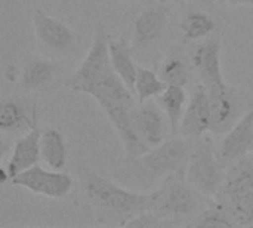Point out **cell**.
<instances>
[{
    "mask_svg": "<svg viewBox=\"0 0 253 228\" xmlns=\"http://www.w3.org/2000/svg\"><path fill=\"white\" fill-rule=\"evenodd\" d=\"M253 148V108H249L234 126L224 134L222 141L216 148V156L227 168L237 160L248 157Z\"/></svg>",
    "mask_w": 253,
    "mask_h": 228,
    "instance_id": "obj_12",
    "label": "cell"
},
{
    "mask_svg": "<svg viewBox=\"0 0 253 228\" xmlns=\"http://www.w3.org/2000/svg\"><path fill=\"white\" fill-rule=\"evenodd\" d=\"M84 194L98 211L127 220L147 211L151 203V191L130 190L90 171L84 174Z\"/></svg>",
    "mask_w": 253,
    "mask_h": 228,
    "instance_id": "obj_3",
    "label": "cell"
},
{
    "mask_svg": "<svg viewBox=\"0 0 253 228\" xmlns=\"http://www.w3.org/2000/svg\"><path fill=\"white\" fill-rule=\"evenodd\" d=\"M225 166L216 156V151L209 139H202L193 150L185 166L187 182L205 197H215L224 181Z\"/></svg>",
    "mask_w": 253,
    "mask_h": 228,
    "instance_id": "obj_6",
    "label": "cell"
},
{
    "mask_svg": "<svg viewBox=\"0 0 253 228\" xmlns=\"http://www.w3.org/2000/svg\"><path fill=\"white\" fill-rule=\"evenodd\" d=\"M230 4H233V6H253V0H231Z\"/></svg>",
    "mask_w": 253,
    "mask_h": 228,
    "instance_id": "obj_25",
    "label": "cell"
},
{
    "mask_svg": "<svg viewBox=\"0 0 253 228\" xmlns=\"http://www.w3.org/2000/svg\"><path fill=\"white\" fill-rule=\"evenodd\" d=\"M191 1H194L196 4L205 6V7H208V6H212L213 3H216V0H191Z\"/></svg>",
    "mask_w": 253,
    "mask_h": 228,
    "instance_id": "obj_26",
    "label": "cell"
},
{
    "mask_svg": "<svg viewBox=\"0 0 253 228\" xmlns=\"http://www.w3.org/2000/svg\"><path fill=\"white\" fill-rule=\"evenodd\" d=\"M191 150L190 144L182 138L166 139L135 159H123L116 178L138 191L151 188L156 182L185 171Z\"/></svg>",
    "mask_w": 253,
    "mask_h": 228,
    "instance_id": "obj_2",
    "label": "cell"
},
{
    "mask_svg": "<svg viewBox=\"0 0 253 228\" xmlns=\"http://www.w3.org/2000/svg\"><path fill=\"white\" fill-rule=\"evenodd\" d=\"M190 61L200 79V83L208 89L225 82L221 65V40L218 37H206L199 42H193Z\"/></svg>",
    "mask_w": 253,
    "mask_h": 228,
    "instance_id": "obj_10",
    "label": "cell"
},
{
    "mask_svg": "<svg viewBox=\"0 0 253 228\" xmlns=\"http://www.w3.org/2000/svg\"><path fill=\"white\" fill-rule=\"evenodd\" d=\"M132 119L136 135L148 148L157 147L166 141L169 120L159 104H154L150 99L138 102Z\"/></svg>",
    "mask_w": 253,
    "mask_h": 228,
    "instance_id": "obj_13",
    "label": "cell"
},
{
    "mask_svg": "<svg viewBox=\"0 0 253 228\" xmlns=\"http://www.w3.org/2000/svg\"><path fill=\"white\" fill-rule=\"evenodd\" d=\"M230 1H231V0H216V3H218L219 6H227V4H230Z\"/></svg>",
    "mask_w": 253,
    "mask_h": 228,
    "instance_id": "obj_27",
    "label": "cell"
},
{
    "mask_svg": "<svg viewBox=\"0 0 253 228\" xmlns=\"http://www.w3.org/2000/svg\"><path fill=\"white\" fill-rule=\"evenodd\" d=\"M208 92L212 108L211 132L216 135L227 134L234 126V123L249 110L246 108L245 98L237 88L227 85L225 82L208 89Z\"/></svg>",
    "mask_w": 253,
    "mask_h": 228,
    "instance_id": "obj_8",
    "label": "cell"
},
{
    "mask_svg": "<svg viewBox=\"0 0 253 228\" xmlns=\"http://www.w3.org/2000/svg\"><path fill=\"white\" fill-rule=\"evenodd\" d=\"M33 28L37 46L49 56L67 55L77 46L76 33L39 6L33 9Z\"/></svg>",
    "mask_w": 253,
    "mask_h": 228,
    "instance_id": "obj_7",
    "label": "cell"
},
{
    "mask_svg": "<svg viewBox=\"0 0 253 228\" xmlns=\"http://www.w3.org/2000/svg\"><path fill=\"white\" fill-rule=\"evenodd\" d=\"M215 27L216 24L213 18L205 10L188 12L181 22V31L187 42H199L202 39L211 37V34L215 31Z\"/></svg>",
    "mask_w": 253,
    "mask_h": 228,
    "instance_id": "obj_21",
    "label": "cell"
},
{
    "mask_svg": "<svg viewBox=\"0 0 253 228\" xmlns=\"http://www.w3.org/2000/svg\"><path fill=\"white\" fill-rule=\"evenodd\" d=\"M213 199L227 208L236 226H253V162L249 157L228 166L225 181Z\"/></svg>",
    "mask_w": 253,
    "mask_h": 228,
    "instance_id": "obj_4",
    "label": "cell"
},
{
    "mask_svg": "<svg viewBox=\"0 0 253 228\" xmlns=\"http://www.w3.org/2000/svg\"><path fill=\"white\" fill-rule=\"evenodd\" d=\"M193 226L199 228H231L236 227V223L233 221V218L228 214L227 208L219 200L213 199L205 208V211H202V214L197 217V220H196V223Z\"/></svg>",
    "mask_w": 253,
    "mask_h": 228,
    "instance_id": "obj_24",
    "label": "cell"
},
{
    "mask_svg": "<svg viewBox=\"0 0 253 228\" xmlns=\"http://www.w3.org/2000/svg\"><path fill=\"white\" fill-rule=\"evenodd\" d=\"M40 135H42V131L39 128H34L33 131L21 135L16 139L6 168H3L0 171L1 182L10 181L18 174H21L39 163V160L42 159Z\"/></svg>",
    "mask_w": 253,
    "mask_h": 228,
    "instance_id": "obj_15",
    "label": "cell"
},
{
    "mask_svg": "<svg viewBox=\"0 0 253 228\" xmlns=\"http://www.w3.org/2000/svg\"><path fill=\"white\" fill-rule=\"evenodd\" d=\"M40 154L47 168L64 171L68 159V145L59 129L49 128L40 135Z\"/></svg>",
    "mask_w": 253,
    "mask_h": 228,
    "instance_id": "obj_19",
    "label": "cell"
},
{
    "mask_svg": "<svg viewBox=\"0 0 253 228\" xmlns=\"http://www.w3.org/2000/svg\"><path fill=\"white\" fill-rule=\"evenodd\" d=\"M12 185L25 188L37 196L49 199H64L73 188V178L64 171L44 169L39 165L18 174L10 180Z\"/></svg>",
    "mask_w": 253,
    "mask_h": 228,
    "instance_id": "obj_9",
    "label": "cell"
},
{
    "mask_svg": "<svg viewBox=\"0 0 253 228\" xmlns=\"http://www.w3.org/2000/svg\"><path fill=\"white\" fill-rule=\"evenodd\" d=\"M212 128V108L208 88L205 85H199L194 88L185 113L181 120L179 134L185 138L199 139L203 138L206 132H211Z\"/></svg>",
    "mask_w": 253,
    "mask_h": 228,
    "instance_id": "obj_14",
    "label": "cell"
},
{
    "mask_svg": "<svg viewBox=\"0 0 253 228\" xmlns=\"http://www.w3.org/2000/svg\"><path fill=\"white\" fill-rule=\"evenodd\" d=\"M159 76L166 82V85L185 88L190 82V68L184 58L178 55H169L160 64Z\"/></svg>",
    "mask_w": 253,
    "mask_h": 228,
    "instance_id": "obj_23",
    "label": "cell"
},
{
    "mask_svg": "<svg viewBox=\"0 0 253 228\" xmlns=\"http://www.w3.org/2000/svg\"><path fill=\"white\" fill-rule=\"evenodd\" d=\"M110 47V59L114 71L120 76L125 85L135 93V80L138 73V64H135L132 58V50L126 39H113L110 36L108 42ZM136 96V95H135Z\"/></svg>",
    "mask_w": 253,
    "mask_h": 228,
    "instance_id": "obj_18",
    "label": "cell"
},
{
    "mask_svg": "<svg viewBox=\"0 0 253 228\" xmlns=\"http://www.w3.org/2000/svg\"><path fill=\"white\" fill-rule=\"evenodd\" d=\"M157 104L162 107L169 120V129L175 135L179 132L181 120L185 113L188 98L184 86L168 85V88L157 96Z\"/></svg>",
    "mask_w": 253,
    "mask_h": 228,
    "instance_id": "obj_20",
    "label": "cell"
},
{
    "mask_svg": "<svg viewBox=\"0 0 253 228\" xmlns=\"http://www.w3.org/2000/svg\"><path fill=\"white\" fill-rule=\"evenodd\" d=\"M168 88L166 82L159 76V73L138 65L136 80H135V95L138 102H144L157 98Z\"/></svg>",
    "mask_w": 253,
    "mask_h": 228,
    "instance_id": "obj_22",
    "label": "cell"
},
{
    "mask_svg": "<svg viewBox=\"0 0 253 228\" xmlns=\"http://www.w3.org/2000/svg\"><path fill=\"white\" fill-rule=\"evenodd\" d=\"M108 42L110 34L105 27L99 24L86 56L65 80V86L70 91L90 95L98 102L119 134L125 147V159L129 160L150 148L139 139L133 128L132 114L138 105V99L114 71L110 59Z\"/></svg>",
    "mask_w": 253,
    "mask_h": 228,
    "instance_id": "obj_1",
    "label": "cell"
},
{
    "mask_svg": "<svg viewBox=\"0 0 253 228\" xmlns=\"http://www.w3.org/2000/svg\"><path fill=\"white\" fill-rule=\"evenodd\" d=\"M37 102L19 96H6L0 102V132L21 137L37 128Z\"/></svg>",
    "mask_w": 253,
    "mask_h": 228,
    "instance_id": "obj_11",
    "label": "cell"
},
{
    "mask_svg": "<svg viewBox=\"0 0 253 228\" xmlns=\"http://www.w3.org/2000/svg\"><path fill=\"white\" fill-rule=\"evenodd\" d=\"M169 9L165 6H153L136 15L133 19V40L136 45H150L157 40L168 27Z\"/></svg>",
    "mask_w": 253,
    "mask_h": 228,
    "instance_id": "obj_17",
    "label": "cell"
},
{
    "mask_svg": "<svg viewBox=\"0 0 253 228\" xmlns=\"http://www.w3.org/2000/svg\"><path fill=\"white\" fill-rule=\"evenodd\" d=\"M203 197L185 180V171L165 178L156 190L151 191V203L148 211L159 218L175 220L185 218L199 211Z\"/></svg>",
    "mask_w": 253,
    "mask_h": 228,
    "instance_id": "obj_5",
    "label": "cell"
},
{
    "mask_svg": "<svg viewBox=\"0 0 253 228\" xmlns=\"http://www.w3.org/2000/svg\"><path fill=\"white\" fill-rule=\"evenodd\" d=\"M61 65L46 56H31L25 61L19 74V86L25 92L40 91L49 86L59 74Z\"/></svg>",
    "mask_w": 253,
    "mask_h": 228,
    "instance_id": "obj_16",
    "label": "cell"
}]
</instances>
